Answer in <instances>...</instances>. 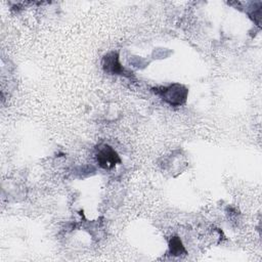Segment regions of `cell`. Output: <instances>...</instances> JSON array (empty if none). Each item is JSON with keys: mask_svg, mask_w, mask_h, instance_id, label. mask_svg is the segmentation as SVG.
<instances>
[{"mask_svg": "<svg viewBox=\"0 0 262 262\" xmlns=\"http://www.w3.org/2000/svg\"><path fill=\"white\" fill-rule=\"evenodd\" d=\"M161 97L171 105H181L187 97V89L180 84H172L157 91Z\"/></svg>", "mask_w": 262, "mask_h": 262, "instance_id": "1", "label": "cell"}, {"mask_svg": "<svg viewBox=\"0 0 262 262\" xmlns=\"http://www.w3.org/2000/svg\"><path fill=\"white\" fill-rule=\"evenodd\" d=\"M103 70L110 74L126 75L124 68L119 62V55L117 52H111L104 55L102 59Z\"/></svg>", "mask_w": 262, "mask_h": 262, "instance_id": "3", "label": "cell"}, {"mask_svg": "<svg viewBox=\"0 0 262 262\" xmlns=\"http://www.w3.org/2000/svg\"><path fill=\"white\" fill-rule=\"evenodd\" d=\"M169 248H170V253L174 256H180L181 254H185L186 251L184 247L182 246V243L179 237L173 236L169 243Z\"/></svg>", "mask_w": 262, "mask_h": 262, "instance_id": "4", "label": "cell"}, {"mask_svg": "<svg viewBox=\"0 0 262 262\" xmlns=\"http://www.w3.org/2000/svg\"><path fill=\"white\" fill-rule=\"evenodd\" d=\"M96 159L99 166L104 169H111L117 163H120V158L117 152L111 146L105 144L98 147Z\"/></svg>", "mask_w": 262, "mask_h": 262, "instance_id": "2", "label": "cell"}]
</instances>
